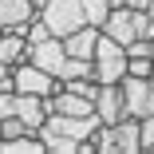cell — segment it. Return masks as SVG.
I'll return each instance as SVG.
<instances>
[{"label":"cell","mask_w":154,"mask_h":154,"mask_svg":"<svg viewBox=\"0 0 154 154\" xmlns=\"http://www.w3.org/2000/svg\"><path fill=\"white\" fill-rule=\"evenodd\" d=\"M99 32H103V36H111L115 44L127 48L131 40H138V12H134V8H127V4H115V8L107 12V20H103Z\"/></svg>","instance_id":"5"},{"label":"cell","mask_w":154,"mask_h":154,"mask_svg":"<svg viewBox=\"0 0 154 154\" xmlns=\"http://www.w3.org/2000/svg\"><path fill=\"white\" fill-rule=\"evenodd\" d=\"M16 115L24 119V127H28V131H36V134H40V127L48 122L44 99H40V95H24V91H16Z\"/></svg>","instance_id":"8"},{"label":"cell","mask_w":154,"mask_h":154,"mask_svg":"<svg viewBox=\"0 0 154 154\" xmlns=\"http://www.w3.org/2000/svg\"><path fill=\"white\" fill-rule=\"evenodd\" d=\"M40 16L48 20L51 36H59V40L71 36V32H79V28L87 24V16H83V0H48Z\"/></svg>","instance_id":"2"},{"label":"cell","mask_w":154,"mask_h":154,"mask_svg":"<svg viewBox=\"0 0 154 154\" xmlns=\"http://www.w3.org/2000/svg\"><path fill=\"white\" fill-rule=\"evenodd\" d=\"M107 4H111V8H115V4H127V0H107Z\"/></svg>","instance_id":"22"},{"label":"cell","mask_w":154,"mask_h":154,"mask_svg":"<svg viewBox=\"0 0 154 154\" xmlns=\"http://www.w3.org/2000/svg\"><path fill=\"white\" fill-rule=\"evenodd\" d=\"M150 67H154V55H127V75L150 79Z\"/></svg>","instance_id":"16"},{"label":"cell","mask_w":154,"mask_h":154,"mask_svg":"<svg viewBox=\"0 0 154 154\" xmlns=\"http://www.w3.org/2000/svg\"><path fill=\"white\" fill-rule=\"evenodd\" d=\"M107 12H111V4H107V0H83V16H87V24H95V28H103Z\"/></svg>","instance_id":"15"},{"label":"cell","mask_w":154,"mask_h":154,"mask_svg":"<svg viewBox=\"0 0 154 154\" xmlns=\"http://www.w3.org/2000/svg\"><path fill=\"white\" fill-rule=\"evenodd\" d=\"M28 127H24V119L20 115H4V119H0V142H4V138H16V134H24Z\"/></svg>","instance_id":"17"},{"label":"cell","mask_w":154,"mask_h":154,"mask_svg":"<svg viewBox=\"0 0 154 154\" xmlns=\"http://www.w3.org/2000/svg\"><path fill=\"white\" fill-rule=\"evenodd\" d=\"M150 20H154V0H150Z\"/></svg>","instance_id":"23"},{"label":"cell","mask_w":154,"mask_h":154,"mask_svg":"<svg viewBox=\"0 0 154 154\" xmlns=\"http://www.w3.org/2000/svg\"><path fill=\"white\" fill-rule=\"evenodd\" d=\"M150 79H154V67H150Z\"/></svg>","instance_id":"24"},{"label":"cell","mask_w":154,"mask_h":154,"mask_svg":"<svg viewBox=\"0 0 154 154\" xmlns=\"http://www.w3.org/2000/svg\"><path fill=\"white\" fill-rule=\"evenodd\" d=\"M28 59H32L36 67H44L48 75H59V67H63V59H67V48H63L59 36H48V40H40V44H32Z\"/></svg>","instance_id":"7"},{"label":"cell","mask_w":154,"mask_h":154,"mask_svg":"<svg viewBox=\"0 0 154 154\" xmlns=\"http://www.w3.org/2000/svg\"><path fill=\"white\" fill-rule=\"evenodd\" d=\"M87 75L95 79V63H91V59H79V55H67L55 79H59V83H71V79H87Z\"/></svg>","instance_id":"13"},{"label":"cell","mask_w":154,"mask_h":154,"mask_svg":"<svg viewBox=\"0 0 154 154\" xmlns=\"http://www.w3.org/2000/svg\"><path fill=\"white\" fill-rule=\"evenodd\" d=\"M91 63H95V79L99 83H122V75H127V48L99 32V44H95Z\"/></svg>","instance_id":"1"},{"label":"cell","mask_w":154,"mask_h":154,"mask_svg":"<svg viewBox=\"0 0 154 154\" xmlns=\"http://www.w3.org/2000/svg\"><path fill=\"white\" fill-rule=\"evenodd\" d=\"M0 91H16V87H12V67H8V63H0Z\"/></svg>","instance_id":"19"},{"label":"cell","mask_w":154,"mask_h":154,"mask_svg":"<svg viewBox=\"0 0 154 154\" xmlns=\"http://www.w3.org/2000/svg\"><path fill=\"white\" fill-rule=\"evenodd\" d=\"M0 154H48V146H44V138L36 131H24L16 138H4V142H0Z\"/></svg>","instance_id":"11"},{"label":"cell","mask_w":154,"mask_h":154,"mask_svg":"<svg viewBox=\"0 0 154 154\" xmlns=\"http://www.w3.org/2000/svg\"><path fill=\"white\" fill-rule=\"evenodd\" d=\"M122 99H127V115H131V119L154 115V79L122 75Z\"/></svg>","instance_id":"4"},{"label":"cell","mask_w":154,"mask_h":154,"mask_svg":"<svg viewBox=\"0 0 154 154\" xmlns=\"http://www.w3.org/2000/svg\"><path fill=\"white\" fill-rule=\"evenodd\" d=\"M95 115L115 127V122L127 119V99H122V83H99V95H95Z\"/></svg>","instance_id":"6"},{"label":"cell","mask_w":154,"mask_h":154,"mask_svg":"<svg viewBox=\"0 0 154 154\" xmlns=\"http://www.w3.org/2000/svg\"><path fill=\"white\" fill-rule=\"evenodd\" d=\"M95 44H99V28H95V24H83L79 32L63 36L67 55H79V59H91V55H95Z\"/></svg>","instance_id":"9"},{"label":"cell","mask_w":154,"mask_h":154,"mask_svg":"<svg viewBox=\"0 0 154 154\" xmlns=\"http://www.w3.org/2000/svg\"><path fill=\"white\" fill-rule=\"evenodd\" d=\"M127 8H134V12H150V0H127Z\"/></svg>","instance_id":"20"},{"label":"cell","mask_w":154,"mask_h":154,"mask_svg":"<svg viewBox=\"0 0 154 154\" xmlns=\"http://www.w3.org/2000/svg\"><path fill=\"white\" fill-rule=\"evenodd\" d=\"M44 4H48V0H32V8H36V12H44Z\"/></svg>","instance_id":"21"},{"label":"cell","mask_w":154,"mask_h":154,"mask_svg":"<svg viewBox=\"0 0 154 154\" xmlns=\"http://www.w3.org/2000/svg\"><path fill=\"white\" fill-rule=\"evenodd\" d=\"M91 142H95V154H115V150H119V142H115V127H107V122L91 134Z\"/></svg>","instance_id":"14"},{"label":"cell","mask_w":154,"mask_h":154,"mask_svg":"<svg viewBox=\"0 0 154 154\" xmlns=\"http://www.w3.org/2000/svg\"><path fill=\"white\" fill-rule=\"evenodd\" d=\"M138 134H142V150H154V115L138 119Z\"/></svg>","instance_id":"18"},{"label":"cell","mask_w":154,"mask_h":154,"mask_svg":"<svg viewBox=\"0 0 154 154\" xmlns=\"http://www.w3.org/2000/svg\"><path fill=\"white\" fill-rule=\"evenodd\" d=\"M12 87L24 91V95H40V99H44V95H51V91L63 87V83H59L55 75H48L44 67H36L32 59H24V63L12 67Z\"/></svg>","instance_id":"3"},{"label":"cell","mask_w":154,"mask_h":154,"mask_svg":"<svg viewBox=\"0 0 154 154\" xmlns=\"http://www.w3.org/2000/svg\"><path fill=\"white\" fill-rule=\"evenodd\" d=\"M28 51H32V44H28L20 32H8V28H4V36H0V63L16 67V63L28 59Z\"/></svg>","instance_id":"10"},{"label":"cell","mask_w":154,"mask_h":154,"mask_svg":"<svg viewBox=\"0 0 154 154\" xmlns=\"http://www.w3.org/2000/svg\"><path fill=\"white\" fill-rule=\"evenodd\" d=\"M115 142H119V150L122 154H138L142 150V134H138V119H122V122H115Z\"/></svg>","instance_id":"12"}]
</instances>
